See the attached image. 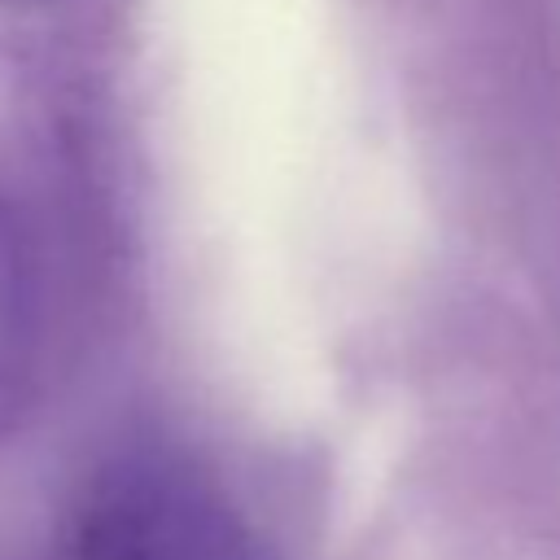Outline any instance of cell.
<instances>
[{
    "mask_svg": "<svg viewBox=\"0 0 560 560\" xmlns=\"http://www.w3.org/2000/svg\"><path fill=\"white\" fill-rule=\"evenodd\" d=\"M228 521L184 472L140 464L92 494L70 560H228Z\"/></svg>",
    "mask_w": 560,
    "mask_h": 560,
    "instance_id": "cell-1",
    "label": "cell"
},
{
    "mask_svg": "<svg viewBox=\"0 0 560 560\" xmlns=\"http://www.w3.org/2000/svg\"><path fill=\"white\" fill-rule=\"evenodd\" d=\"M39 350V267L31 236L0 197V407L31 381Z\"/></svg>",
    "mask_w": 560,
    "mask_h": 560,
    "instance_id": "cell-2",
    "label": "cell"
}]
</instances>
